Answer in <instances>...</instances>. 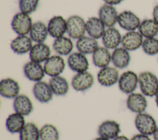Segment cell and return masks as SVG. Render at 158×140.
I'll return each mask as SVG.
<instances>
[{"instance_id":"obj_3","label":"cell","mask_w":158,"mask_h":140,"mask_svg":"<svg viewBox=\"0 0 158 140\" xmlns=\"http://www.w3.org/2000/svg\"><path fill=\"white\" fill-rule=\"evenodd\" d=\"M33 23L32 19L29 14L20 11L14 15L10 26L12 29L17 35H28Z\"/></svg>"},{"instance_id":"obj_18","label":"cell","mask_w":158,"mask_h":140,"mask_svg":"<svg viewBox=\"0 0 158 140\" xmlns=\"http://www.w3.org/2000/svg\"><path fill=\"white\" fill-rule=\"evenodd\" d=\"M20 90L19 82L12 78H5L0 82V95L4 98L14 99L19 95Z\"/></svg>"},{"instance_id":"obj_37","label":"cell","mask_w":158,"mask_h":140,"mask_svg":"<svg viewBox=\"0 0 158 140\" xmlns=\"http://www.w3.org/2000/svg\"><path fill=\"white\" fill-rule=\"evenodd\" d=\"M152 19L158 23V4L154 6L152 10Z\"/></svg>"},{"instance_id":"obj_8","label":"cell","mask_w":158,"mask_h":140,"mask_svg":"<svg viewBox=\"0 0 158 140\" xmlns=\"http://www.w3.org/2000/svg\"><path fill=\"white\" fill-rule=\"evenodd\" d=\"M120 75L115 67L106 66L101 68L97 74V79L100 85L109 87L118 83Z\"/></svg>"},{"instance_id":"obj_43","label":"cell","mask_w":158,"mask_h":140,"mask_svg":"<svg viewBox=\"0 0 158 140\" xmlns=\"http://www.w3.org/2000/svg\"><path fill=\"white\" fill-rule=\"evenodd\" d=\"M157 60H158V58H157Z\"/></svg>"},{"instance_id":"obj_29","label":"cell","mask_w":158,"mask_h":140,"mask_svg":"<svg viewBox=\"0 0 158 140\" xmlns=\"http://www.w3.org/2000/svg\"><path fill=\"white\" fill-rule=\"evenodd\" d=\"M25 124L24 116L17 112L10 114L6 120V128L11 133H20Z\"/></svg>"},{"instance_id":"obj_28","label":"cell","mask_w":158,"mask_h":140,"mask_svg":"<svg viewBox=\"0 0 158 140\" xmlns=\"http://www.w3.org/2000/svg\"><path fill=\"white\" fill-rule=\"evenodd\" d=\"M49 35L47 25L41 21L33 23L29 36L35 43L44 42Z\"/></svg>"},{"instance_id":"obj_6","label":"cell","mask_w":158,"mask_h":140,"mask_svg":"<svg viewBox=\"0 0 158 140\" xmlns=\"http://www.w3.org/2000/svg\"><path fill=\"white\" fill-rule=\"evenodd\" d=\"M45 74L51 77L60 76L65 68V62L59 55H51L43 65Z\"/></svg>"},{"instance_id":"obj_30","label":"cell","mask_w":158,"mask_h":140,"mask_svg":"<svg viewBox=\"0 0 158 140\" xmlns=\"http://www.w3.org/2000/svg\"><path fill=\"white\" fill-rule=\"evenodd\" d=\"M49 84L54 95L57 96H64L69 90V84L67 80L60 75L51 77Z\"/></svg>"},{"instance_id":"obj_1","label":"cell","mask_w":158,"mask_h":140,"mask_svg":"<svg viewBox=\"0 0 158 140\" xmlns=\"http://www.w3.org/2000/svg\"><path fill=\"white\" fill-rule=\"evenodd\" d=\"M138 85L144 96L155 97L158 93V77L151 71H143L138 75Z\"/></svg>"},{"instance_id":"obj_22","label":"cell","mask_w":158,"mask_h":140,"mask_svg":"<svg viewBox=\"0 0 158 140\" xmlns=\"http://www.w3.org/2000/svg\"><path fill=\"white\" fill-rule=\"evenodd\" d=\"M98 17H91L86 21V30L88 36L96 39H101L106 28Z\"/></svg>"},{"instance_id":"obj_19","label":"cell","mask_w":158,"mask_h":140,"mask_svg":"<svg viewBox=\"0 0 158 140\" xmlns=\"http://www.w3.org/2000/svg\"><path fill=\"white\" fill-rule=\"evenodd\" d=\"M32 91L35 98L42 103L49 102L54 95L49 83L43 80L35 82Z\"/></svg>"},{"instance_id":"obj_21","label":"cell","mask_w":158,"mask_h":140,"mask_svg":"<svg viewBox=\"0 0 158 140\" xmlns=\"http://www.w3.org/2000/svg\"><path fill=\"white\" fill-rule=\"evenodd\" d=\"M120 124L112 120H107L102 122L98 127V133L99 136L104 137L108 139H114L119 135L120 133Z\"/></svg>"},{"instance_id":"obj_38","label":"cell","mask_w":158,"mask_h":140,"mask_svg":"<svg viewBox=\"0 0 158 140\" xmlns=\"http://www.w3.org/2000/svg\"><path fill=\"white\" fill-rule=\"evenodd\" d=\"M105 4L112 5V6H117L120 4L123 0H103Z\"/></svg>"},{"instance_id":"obj_15","label":"cell","mask_w":158,"mask_h":140,"mask_svg":"<svg viewBox=\"0 0 158 140\" xmlns=\"http://www.w3.org/2000/svg\"><path fill=\"white\" fill-rule=\"evenodd\" d=\"M23 70L25 76L30 81L35 82L42 80L46 74L41 63L31 60L25 64Z\"/></svg>"},{"instance_id":"obj_13","label":"cell","mask_w":158,"mask_h":140,"mask_svg":"<svg viewBox=\"0 0 158 140\" xmlns=\"http://www.w3.org/2000/svg\"><path fill=\"white\" fill-rule=\"evenodd\" d=\"M144 37L138 31H127L122 36L121 45L129 52L135 51L141 47Z\"/></svg>"},{"instance_id":"obj_24","label":"cell","mask_w":158,"mask_h":140,"mask_svg":"<svg viewBox=\"0 0 158 140\" xmlns=\"http://www.w3.org/2000/svg\"><path fill=\"white\" fill-rule=\"evenodd\" d=\"M73 47L72 39L65 36L54 39L52 43L54 51L60 56H69L72 53Z\"/></svg>"},{"instance_id":"obj_17","label":"cell","mask_w":158,"mask_h":140,"mask_svg":"<svg viewBox=\"0 0 158 140\" xmlns=\"http://www.w3.org/2000/svg\"><path fill=\"white\" fill-rule=\"evenodd\" d=\"M122 39L120 32L114 26L107 28L101 38L104 47L109 50H114L118 47L121 44Z\"/></svg>"},{"instance_id":"obj_32","label":"cell","mask_w":158,"mask_h":140,"mask_svg":"<svg viewBox=\"0 0 158 140\" xmlns=\"http://www.w3.org/2000/svg\"><path fill=\"white\" fill-rule=\"evenodd\" d=\"M20 140H40V133L37 125L33 122H28L19 133Z\"/></svg>"},{"instance_id":"obj_14","label":"cell","mask_w":158,"mask_h":140,"mask_svg":"<svg viewBox=\"0 0 158 140\" xmlns=\"http://www.w3.org/2000/svg\"><path fill=\"white\" fill-rule=\"evenodd\" d=\"M118 17V12L114 6L104 4L99 9L98 17L107 28L114 27L117 23Z\"/></svg>"},{"instance_id":"obj_16","label":"cell","mask_w":158,"mask_h":140,"mask_svg":"<svg viewBox=\"0 0 158 140\" xmlns=\"http://www.w3.org/2000/svg\"><path fill=\"white\" fill-rule=\"evenodd\" d=\"M33 45V41L28 35H18L10 43L12 50L18 55L29 53Z\"/></svg>"},{"instance_id":"obj_20","label":"cell","mask_w":158,"mask_h":140,"mask_svg":"<svg viewBox=\"0 0 158 140\" xmlns=\"http://www.w3.org/2000/svg\"><path fill=\"white\" fill-rule=\"evenodd\" d=\"M51 50L48 45L44 42L36 43L29 52V57L31 61L41 63L51 56Z\"/></svg>"},{"instance_id":"obj_33","label":"cell","mask_w":158,"mask_h":140,"mask_svg":"<svg viewBox=\"0 0 158 140\" xmlns=\"http://www.w3.org/2000/svg\"><path fill=\"white\" fill-rule=\"evenodd\" d=\"M41 140H59V132L57 128L52 124L44 125L40 129Z\"/></svg>"},{"instance_id":"obj_36","label":"cell","mask_w":158,"mask_h":140,"mask_svg":"<svg viewBox=\"0 0 158 140\" xmlns=\"http://www.w3.org/2000/svg\"><path fill=\"white\" fill-rule=\"evenodd\" d=\"M130 140H151V139L150 136L139 133L135 134Z\"/></svg>"},{"instance_id":"obj_5","label":"cell","mask_w":158,"mask_h":140,"mask_svg":"<svg viewBox=\"0 0 158 140\" xmlns=\"http://www.w3.org/2000/svg\"><path fill=\"white\" fill-rule=\"evenodd\" d=\"M118 85L120 90L125 94L135 92L138 85V75L131 70L123 72L119 77Z\"/></svg>"},{"instance_id":"obj_41","label":"cell","mask_w":158,"mask_h":140,"mask_svg":"<svg viewBox=\"0 0 158 140\" xmlns=\"http://www.w3.org/2000/svg\"><path fill=\"white\" fill-rule=\"evenodd\" d=\"M94 140H110V139H108L102 137V136H99V137L95 138Z\"/></svg>"},{"instance_id":"obj_25","label":"cell","mask_w":158,"mask_h":140,"mask_svg":"<svg viewBox=\"0 0 158 140\" xmlns=\"http://www.w3.org/2000/svg\"><path fill=\"white\" fill-rule=\"evenodd\" d=\"M13 107L15 112L20 114L23 116L30 115L33 109L31 99L27 95L23 94L19 95L14 98Z\"/></svg>"},{"instance_id":"obj_39","label":"cell","mask_w":158,"mask_h":140,"mask_svg":"<svg viewBox=\"0 0 158 140\" xmlns=\"http://www.w3.org/2000/svg\"><path fill=\"white\" fill-rule=\"evenodd\" d=\"M113 140H130L125 135H118L116 138H115Z\"/></svg>"},{"instance_id":"obj_27","label":"cell","mask_w":158,"mask_h":140,"mask_svg":"<svg viewBox=\"0 0 158 140\" xmlns=\"http://www.w3.org/2000/svg\"><path fill=\"white\" fill-rule=\"evenodd\" d=\"M75 45L78 52L85 55L93 54L99 47L97 39L89 36H83L77 39Z\"/></svg>"},{"instance_id":"obj_7","label":"cell","mask_w":158,"mask_h":140,"mask_svg":"<svg viewBox=\"0 0 158 140\" xmlns=\"http://www.w3.org/2000/svg\"><path fill=\"white\" fill-rule=\"evenodd\" d=\"M141 20L139 17L131 10H123L118 14L117 23L127 31L138 29Z\"/></svg>"},{"instance_id":"obj_42","label":"cell","mask_w":158,"mask_h":140,"mask_svg":"<svg viewBox=\"0 0 158 140\" xmlns=\"http://www.w3.org/2000/svg\"><path fill=\"white\" fill-rule=\"evenodd\" d=\"M155 103H156V104L157 107H158V93L155 96Z\"/></svg>"},{"instance_id":"obj_2","label":"cell","mask_w":158,"mask_h":140,"mask_svg":"<svg viewBox=\"0 0 158 140\" xmlns=\"http://www.w3.org/2000/svg\"><path fill=\"white\" fill-rule=\"evenodd\" d=\"M135 125L139 133L149 136H152L158 126L154 117L145 112L136 114Z\"/></svg>"},{"instance_id":"obj_26","label":"cell","mask_w":158,"mask_h":140,"mask_svg":"<svg viewBox=\"0 0 158 140\" xmlns=\"http://www.w3.org/2000/svg\"><path fill=\"white\" fill-rule=\"evenodd\" d=\"M93 64L99 68L108 66L112 61V53L105 47H98L92 54Z\"/></svg>"},{"instance_id":"obj_40","label":"cell","mask_w":158,"mask_h":140,"mask_svg":"<svg viewBox=\"0 0 158 140\" xmlns=\"http://www.w3.org/2000/svg\"><path fill=\"white\" fill-rule=\"evenodd\" d=\"M152 136H153L154 140H158V126L157 127L156 131L153 133Z\"/></svg>"},{"instance_id":"obj_9","label":"cell","mask_w":158,"mask_h":140,"mask_svg":"<svg viewBox=\"0 0 158 140\" xmlns=\"http://www.w3.org/2000/svg\"><path fill=\"white\" fill-rule=\"evenodd\" d=\"M94 82V76L87 71L76 73L72 79L71 85L75 91H85L89 89L93 85Z\"/></svg>"},{"instance_id":"obj_10","label":"cell","mask_w":158,"mask_h":140,"mask_svg":"<svg viewBox=\"0 0 158 140\" xmlns=\"http://www.w3.org/2000/svg\"><path fill=\"white\" fill-rule=\"evenodd\" d=\"M67 64L69 68L76 73L87 71L89 63L86 55L79 52L70 53L67 58Z\"/></svg>"},{"instance_id":"obj_4","label":"cell","mask_w":158,"mask_h":140,"mask_svg":"<svg viewBox=\"0 0 158 140\" xmlns=\"http://www.w3.org/2000/svg\"><path fill=\"white\" fill-rule=\"evenodd\" d=\"M86 33V21L78 15H72L67 19V33L72 39H78Z\"/></svg>"},{"instance_id":"obj_12","label":"cell","mask_w":158,"mask_h":140,"mask_svg":"<svg viewBox=\"0 0 158 140\" xmlns=\"http://www.w3.org/2000/svg\"><path fill=\"white\" fill-rule=\"evenodd\" d=\"M49 35L56 39L64 36L67 33V20L61 15L51 18L47 25Z\"/></svg>"},{"instance_id":"obj_31","label":"cell","mask_w":158,"mask_h":140,"mask_svg":"<svg viewBox=\"0 0 158 140\" xmlns=\"http://www.w3.org/2000/svg\"><path fill=\"white\" fill-rule=\"evenodd\" d=\"M138 31L144 38L156 37L158 35V23L152 18L144 19L141 21Z\"/></svg>"},{"instance_id":"obj_34","label":"cell","mask_w":158,"mask_h":140,"mask_svg":"<svg viewBox=\"0 0 158 140\" xmlns=\"http://www.w3.org/2000/svg\"><path fill=\"white\" fill-rule=\"evenodd\" d=\"M141 48L144 53L149 56L158 55V39L156 37L144 38Z\"/></svg>"},{"instance_id":"obj_23","label":"cell","mask_w":158,"mask_h":140,"mask_svg":"<svg viewBox=\"0 0 158 140\" xmlns=\"http://www.w3.org/2000/svg\"><path fill=\"white\" fill-rule=\"evenodd\" d=\"M131 60L130 52L123 47H118L112 52V63L117 69H125L128 66Z\"/></svg>"},{"instance_id":"obj_35","label":"cell","mask_w":158,"mask_h":140,"mask_svg":"<svg viewBox=\"0 0 158 140\" xmlns=\"http://www.w3.org/2000/svg\"><path fill=\"white\" fill-rule=\"evenodd\" d=\"M39 2L40 0H19L20 11L30 15L36 10Z\"/></svg>"},{"instance_id":"obj_11","label":"cell","mask_w":158,"mask_h":140,"mask_svg":"<svg viewBox=\"0 0 158 140\" xmlns=\"http://www.w3.org/2000/svg\"><path fill=\"white\" fill-rule=\"evenodd\" d=\"M126 103L127 108L136 114L145 112L148 107L146 96L141 93L133 92L129 94Z\"/></svg>"}]
</instances>
